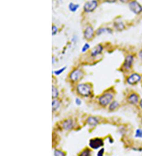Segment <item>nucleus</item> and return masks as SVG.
<instances>
[{
    "instance_id": "f257e3e1",
    "label": "nucleus",
    "mask_w": 142,
    "mask_h": 156,
    "mask_svg": "<svg viewBox=\"0 0 142 156\" xmlns=\"http://www.w3.org/2000/svg\"><path fill=\"white\" fill-rule=\"evenodd\" d=\"M77 91L82 97H90L92 93V86L90 84H79L77 86Z\"/></svg>"
},
{
    "instance_id": "f03ea898",
    "label": "nucleus",
    "mask_w": 142,
    "mask_h": 156,
    "mask_svg": "<svg viewBox=\"0 0 142 156\" xmlns=\"http://www.w3.org/2000/svg\"><path fill=\"white\" fill-rule=\"evenodd\" d=\"M114 98V93L112 92H109V91H106L105 93H103V95H101L98 97V103L101 106L105 107L107 106L108 104H110Z\"/></svg>"
},
{
    "instance_id": "7ed1b4c3",
    "label": "nucleus",
    "mask_w": 142,
    "mask_h": 156,
    "mask_svg": "<svg viewBox=\"0 0 142 156\" xmlns=\"http://www.w3.org/2000/svg\"><path fill=\"white\" fill-rule=\"evenodd\" d=\"M142 80V75L140 74H138V73H132L131 75H129L126 79H125V82L127 84L129 85H132V86H134L136 84H138L139 83H140Z\"/></svg>"
},
{
    "instance_id": "20e7f679",
    "label": "nucleus",
    "mask_w": 142,
    "mask_h": 156,
    "mask_svg": "<svg viewBox=\"0 0 142 156\" xmlns=\"http://www.w3.org/2000/svg\"><path fill=\"white\" fill-rule=\"evenodd\" d=\"M134 55H127L125 57L123 65L121 67V69H123L125 72H128L129 70L132 69V66H133V62H134Z\"/></svg>"
},
{
    "instance_id": "39448f33",
    "label": "nucleus",
    "mask_w": 142,
    "mask_h": 156,
    "mask_svg": "<svg viewBox=\"0 0 142 156\" xmlns=\"http://www.w3.org/2000/svg\"><path fill=\"white\" fill-rule=\"evenodd\" d=\"M128 6H129L130 11L136 15H139L142 12V6L137 0H131L128 3Z\"/></svg>"
},
{
    "instance_id": "423d86ee",
    "label": "nucleus",
    "mask_w": 142,
    "mask_h": 156,
    "mask_svg": "<svg viewBox=\"0 0 142 156\" xmlns=\"http://www.w3.org/2000/svg\"><path fill=\"white\" fill-rule=\"evenodd\" d=\"M83 77V72L81 69H74L73 71H71V73L69 74V80L73 83H77L79 80H81Z\"/></svg>"
},
{
    "instance_id": "0eeeda50",
    "label": "nucleus",
    "mask_w": 142,
    "mask_h": 156,
    "mask_svg": "<svg viewBox=\"0 0 142 156\" xmlns=\"http://www.w3.org/2000/svg\"><path fill=\"white\" fill-rule=\"evenodd\" d=\"M126 101L129 104H132V105H137L139 104V101H140V97H139V95L136 92H131L127 97H126Z\"/></svg>"
},
{
    "instance_id": "6e6552de",
    "label": "nucleus",
    "mask_w": 142,
    "mask_h": 156,
    "mask_svg": "<svg viewBox=\"0 0 142 156\" xmlns=\"http://www.w3.org/2000/svg\"><path fill=\"white\" fill-rule=\"evenodd\" d=\"M103 146V139L101 138H94V139H90L89 141V146L94 150L98 149L102 147Z\"/></svg>"
},
{
    "instance_id": "1a4fd4ad",
    "label": "nucleus",
    "mask_w": 142,
    "mask_h": 156,
    "mask_svg": "<svg viewBox=\"0 0 142 156\" xmlns=\"http://www.w3.org/2000/svg\"><path fill=\"white\" fill-rule=\"evenodd\" d=\"M97 6H98L97 0H91V1H90V2L85 3V5L83 6V11L87 13L92 12L94 10H96Z\"/></svg>"
},
{
    "instance_id": "9d476101",
    "label": "nucleus",
    "mask_w": 142,
    "mask_h": 156,
    "mask_svg": "<svg viewBox=\"0 0 142 156\" xmlns=\"http://www.w3.org/2000/svg\"><path fill=\"white\" fill-rule=\"evenodd\" d=\"M61 125L62 129L66 130V131H69V130L74 128V121L71 119H68L63 120Z\"/></svg>"
},
{
    "instance_id": "9b49d317",
    "label": "nucleus",
    "mask_w": 142,
    "mask_h": 156,
    "mask_svg": "<svg viewBox=\"0 0 142 156\" xmlns=\"http://www.w3.org/2000/svg\"><path fill=\"white\" fill-rule=\"evenodd\" d=\"M94 29L92 26H86V28L84 29V32H83V36H84V39L85 40H91L94 37Z\"/></svg>"
},
{
    "instance_id": "f8f14e48",
    "label": "nucleus",
    "mask_w": 142,
    "mask_h": 156,
    "mask_svg": "<svg viewBox=\"0 0 142 156\" xmlns=\"http://www.w3.org/2000/svg\"><path fill=\"white\" fill-rule=\"evenodd\" d=\"M99 122H100V119L97 118V117H94V116H90L86 120L87 125H89L92 127L97 126L99 124Z\"/></svg>"
},
{
    "instance_id": "ddd939ff",
    "label": "nucleus",
    "mask_w": 142,
    "mask_h": 156,
    "mask_svg": "<svg viewBox=\"0 0 142 156\" xmlns=\"http://www.w3.org/2000/svg\"><path fill=\"white\" fill-rule=\"evenodd\" d=\"M103 50V48L101 44H98L97 46H96L92 50H91V53H90V55L91 57H96L98 55H100Z\"/></svg>"
},
{
    "instance_id": "4468645a",
    "label": "nucleus",
    "mask_w": 142,
    "mask_h": 156,
    "mask_svg": "<svg viewBox=\"0 0 142 156\" xmlns=\"http://www.w3.org/2000/svg\"><path fill=\"white\" fill-rule=\"evenodd\" d=\"M105 32H108V33H112V30L110 28H106V27H101L99 29L97 30L96 33L97 35H101L102 33H105Z\"/></svg>"
},
{
    "instance_id": "2eb2a0df",
    "label": "nucleus",
    "mask_w": 142,
    "mask_h": 156,
    "mask_svg": "<svg viewBox=\"0 0 142 156\" xmlns=\"http://www.w3.org/2000/svg\"><path fill=\"white\" fill-rule=\"evenodd\" d=\"M113 25H114V27L116 28V30H118V31H122V30L125 29V24H124L123 21L117 20V21L114 22Z\"/></svg>"
},
{
    "instance_id": "dca6fc26",
    "label": "nucleus",
    "mask_w": 142,
    "mask_h": 156,
    "mask_svg": "<svg viewBox=\"0 0 142 156\" xmlns=\"http://www.w3.org/2000/svg\"><path fill=\"white\" fill-rule=\"evenodd\" d=\"M60 106H61V102H60V100H58V99H53V102H52V110H53V111H55L56 110L59 109Z\"/></svg>"
},
{
    "instance_id": "f3484780",
    "label": "nucleus",
    "mask_w": 142,
    "mask_h": 156,
    "mask_svg": "<svg viewBox=\"0 0 142 156\" xmlns=\"http://www.w3.org/2000/svg\"><path fill=\"white\" fill-rule=\"evenodd\" d=\"M119 106V103L116 100H113L111 104H110V106H109V110L110 111H113L115 110H117Z\"/></svg>"
},
{
    "instance_id": "a211bd4d",
    "label": "nucleus",
    "mask_w": 142,
    "mask_h": 156,
    "mask_svg": "<svg viewBox=\"0 0 142 156\" xmlns=\"http://www.w3.org/2000/svg\"><path fill=\"white\" fill-rule=\"evenodd\" d=\"M79 8V5L77 4H74V3H70L68 5V9L70 12H75L77 11V9Z\"/></svg>"
},
{
    "instance_id": "6ab92c4d",
    "label": "nucleus",
    "mask_w": 142,
    "mask_h": 156,
    "mask_svg": "<svg viewBox=\"0 0 142 156\" xmlns=\"http://www.w3.org/2000/svg\"><path fill=\"white\" fill-rule=\"evenodd\" d=\"M59 96V90L55 86H52V97L53 99H56Z\"/></svg>"
},
{
    "instance_id": "aec40b11",
    "label": "nucleus",
    "mask_w": 142,
    "mask_h": 156,
    "mask_svg": "<svg viewBox=\"0 0 142 156\" xmlns=\"http://www.w3.org/2000/svg\"><path fill=\"white\" fill-rule=\"evenodd\" d=\"M90 154H91L90 149V148H86V149H84L83 151H82L79 153V156H90Z\"/></svg>"
},
{
    "instance_id": "412c9836",
    "label": "nucleus",
    "mask_w": 142,
    "mask_h": 156,
    "mask_svg": "<svg viewBox=\"0 0 142 156\" xmlns=\"http://www.w3.org/2000/svg\"><path fill=\"white\" fill-rule=\"evenodd\" d=\"M54 156H66V153L63 151H61V150L55 149L54 152Z\"/></svg>"
},
{
    "instance_id": "4be33fe9",
    "label": "nucleus",
    "mask_w": 142,
    "mask_h": 156,
    "mask_svg": "<svg viewBox=\"0 0 142 156\" xmlns=\"http://www.w3.org/2000/svg\"><path fill=\"white\" fill-rule=\"evenodd\" d=\"M134 136H135V138L142 139V129H137V130L135 131Z\"/></svg>"
},
{
    "instance_id": "5701e85b",
    "label": "nucleus",
    "mask_w": 142,
    "mask_h": 156,
    "mask_svg": "<svg viewBox=\"0 0 142 156\" xmlns=\"http://www.w3.org/2000/svg\"><path fill=\"white\" fill-rule=\"evenodd\" d=\"M66 69V67H63V68H61V69H58V70H55V71H53V74H54L55 75H61L64 70Z\"/></svg>"
},
{
    "instance_id": "b1692460",
    "label": "nucleus",
    "mask_w": 142,
    "mask_h": 156,
    "mask_svg": "<svg viewBox=\"0 0 142 156\" xmlns=\"http://www.w3.org/2000/svg\"><path fill=\"white\" fill-rule=\"evenodd\" d=\"M89 49H90V44H89V43H85V44L83 45V48H82V52H83V53H85V52H87Z\"/></svg>"
},
{
    "instance_id": "393cba45",
    "label": "nucleus",
    "mask_w": 142,
    "mask_h": 156,
    "mask_svg": "<svg viewBox=\"0 0 142 156\" xmlns=\"http://www.w3.org/2000/svg\"><path fill=\"white\" fill-rule=\"evenodd\" d=\"M57 32H58V28H57L55 26H52V35H53V36L55 35V34L57 33Z\"/></svg>"
},
{
    "instance_id": "a878e982",
    "label": "nucleus",
    "mask_w": 142,
    "mask_h": 156,
    "mask_svg": "<svg viewBox=\"0 0 142 156\" xmlns=\"http://www.w3.org/2000/svg\"><path fill=\"white\" fill-rule=\"evenodd\" d=\"M103 153H104V149L101 148L97 153V156H103Z\"/></svg>"
},
{
    "instance_id": "bb28decb",
    "label": "nucleus",
    "mask_w": 142,
    "mask_h": 156,
    "mask_svg": "<svg viewBox=\"0 0 142 156\" xmlns=\"http://www.w3.org/2000/svg\"><path fill=\"white\" fill-rule=\"evenodd\" d=\"M76 104L78 106L82 104V101L80 100V98H76Z\"/></svg>"
},
{
    "instance_id": "cd10ccee",
    "label": "nucleus",
    "mask_w": 142,
    "mask_h": 156,
    "mask_svg": "<svg viewBox=\"0 0 142 156\" xmlns=\"http://www.w3.org/2000/svg\"><path fill=\"white\" fill-rule=\"evenodd\" d=\"M132 149L133 151H139V152L142 151V148H141V147H138V148H137V147H132Z\"/></svg>"
},
{
    "instance_id": "c85d7f7f",
    "label": "nucleus",
    "mask_w": 142,
    "mask_h": 156,
    "mask_svg": "<svg viewBox=\"0 0 142 156\" xmlns=\"http://www.w3.org/2000/svg\"><path fill=\"white\" fill-rule=\"evenodd\" d=\"M139 58L142 61V49L139 50Z\"/></svg>"
},
{
    "instance_id": "c756f323",
    "label": "nucleus",
    "mask_w": 142,
    "mask_h": 156,
    "mask_svg": "<svg viewBox=\"0 0 142 156\" xmlns=\"http://www.w3.org/2000/svg\"><path fill=\"white\" fill-rule=\"evenodd\" d=\"M139 107L140 110H142V98H140V101L139 103Z\"/></svg>"
},
{
    "instance_id": "7c9ffc66",
    "label": "nucleus",
    "mask_w": 142,
    "mask_h": 156,
    "mask_svg": "<svg viewBox=\"0 0 142 156\" xmlns=\"http://www.w3.org/2000/svg\"><path fill=\"white\" fill-rule=\"evenodd\" d=\"M119 1H120L121 3H129L131 0H119Z\"/></svg>"
},
{
    "instance_id": "2f4dec72",
    "label": "nucleus",
    "mask_w": 142,
    "mask_h": 156,
    "mask_svg": "<svg viewBox=\"0 0 142 156\" xmlns=\"http://www.w3.org/2000/svg\"><path fill=\"white\" fill-rule=\"evenodd\" d=\"M54 61H55V60H54V58L53 57V63H54Z\"/></svg>"
}]
</instances>
